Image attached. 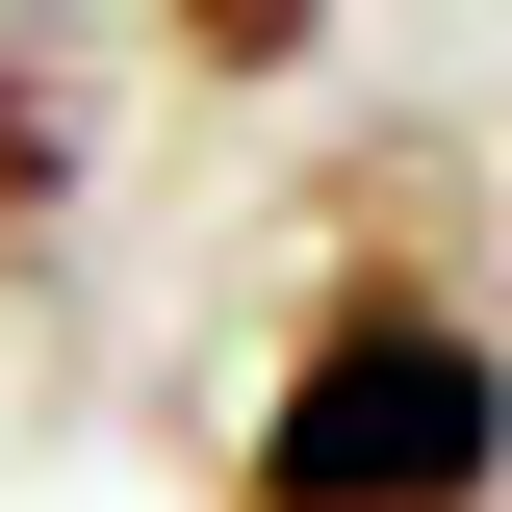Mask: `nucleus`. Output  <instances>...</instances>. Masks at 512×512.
<instances>
[{"mask_svg": "<svg viewBox=\"0 0 512 512\" xmlns=\"http://www.w3.org/2000/svg\"><path fill=\"white\" fill-rule=\"evenodd\" d=\"M231 512H512V333L461 282L282 308V359L231 410Z\"/></svg>", "mask_w": 512, "mask_h": 512, "instance_id": "nucleus-1", "label": "nucleus"}, {"mask_svg": "<svg viewBox=\"0 0 512 512\" xmlns=\"http://www.w3.org/2000/svg\"><path fill=\"white\" fill-rule=\"evenodd\" d=\"M461 231H487V154L461 128H333L308 180L256 205V282L282 308H384V282H461Z\"/></svg>", "mask_w": 512, "mask_h": 512, "instance_id": "nucleus-2", "label": "nucleus"}, {"mask_svg": "<svg viewBox=\"0 0 512 512\" xmlns=\"http://www.w3.org/2000/svg\"><path fill=\"white\" fill-rule=\"evenodd\" d=\"M77 205H103V52L52 0H0V282H52Z\"/></svg>", "mask_w": 512, "mask_h": 512, "instance_id": "nucleus-3", "label": "nucleus"}, {"mask_svg": "<svg viewBox=\"0 0 512 512\" xmlns=\"http://www.w3.org/2000/svg\"><path fill=\"white\" fill-rule=\"evenodd\" d=\"M154 52H180L205 103H282V77L333 52V0H154Z\"/></svg>", "mask_w": 512, "mask_h": 512, "instance_id": "nucleus-4", "label": "nucleus"}]
</instances>
